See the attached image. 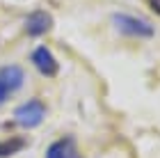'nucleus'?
Masks as SVG:
<instances>
[{
  "mask_svg": "<svg viewBox=\"0 0 160 158\" xmlns=\"http://www.w3.org/2000/svg\"><path fill=\"white\" fill-rule=\"evenodd\" d=\"M112 23H114V28H117L123 37H135V39H149V37H153V25L147 23L144 18L130 16V14H114Z\"/></svg>",
  "mask_w": 160,
  "mask_h": 158,
  "instance_id": "f257e3e1",
  "label": "nucleus"
},
{
  "mask_svg": "<svg viewBox=\"0 0 160 158\" xmlns=\"http://www.w3.org/2000/svg\"><path fill=\"white\" fill-rule=\"evenodd\" d=\"M43 117H46V105H43L39 99H30V101H25L23 105H18L16 110H14V119L25 128L39 126L43 121Z\"/></svg>",
  "mask_w": 160,
  "mask_h": 158,
  "instance_id": "f03ea898",
  "label": "nucleus"
},
{
  "mask_svg": "<svg viewBox=\"0 0 160 158\" xmlns=\"http://www.w3.org/2000/svg\"><path fill=\"white\" fill-rule=\"evenodd\" d=\"M30 60H32V64L37 67V71L41 76H46V78H53V76H57V60H55V55L48 51L46 46H37L32 51V55H30Z\"/></svg>",
  "mask_w": 160,
  "mask_h": 158,
  "instance_id": "7ed1b4c3",
  "label": "nucleus"
},
{
  "mask_svg": "<svg viewBox=\"0 0 160 158\" xmlns=\"http://www.w3.org/2000/svg\"><path fill=\"white\" fill-rule=\"evenodd\" d=\"M50 28H53V18H50V14L43 12V9L32 12L30 16L25 18V32L30 34V37H41V34H46Z\"/></svg>",
  "mask_w": 160,
  "mask_h": 158,
  "instance_id": "20e7f679",
  "label": "nucleus"
},
{
  "mask_svg": "<svg viewBox=\"0 0 160 158\" xmlns=\"http://www.w3.org/2000/svg\"><path fill=\"white\" fill-rule=\"evenodd\" d=\"M25 76H23V69L16 67V64H7V67L0 69V85H2V89L7 94H12V92H16L21 85H23Z\"/></svg>",
  "mask_w": 160,
  "mask_h": 158,
  "instance_id": "39448f33",
  "label": "nucleus"
},
{
  "mask_svg": "<svg viewBox=\"0 0 160 158\" xmlns=\"http://www.w3.org/2000/svg\"><path fill=\"white\" fill-rule=\"evenodd\" d=\"M46 158H78L76 142L71 140V138H60V140H55L53 145L48 147Z\"/></svg>",
  "mask_w": 160,
  "mask_h": 158,
  "instance_id": "423d86ee",
  "label": "nucleus"
},
{
  "mask_svg": "<svg viewBox=\"0 0 160 158\" xmlns=\"http://www.w3.org/2000/svg\"><path fill=\"white\" fill-rule=\"evenodd\" d=\"M23 147H25L23 138H7V140L0 142V158H9L14 154H18Z\"/></svg>",
  "mask_w": 160,
  "mask_h": 158,
  "instance_id": "0eeeda50",
  "label": "nucleus"
},
{
  "mask_svg": "<svg viewBox=\"0 0 160 158\" xmlns=\"http://www.w3.org/2000/svg\"><path fill=\"white\" fill-rule=\"evenodd\" d=\"M149 5H151V9L156 14H160V0H149Z\"/></svg>",
  "mask_w": 160,
  "mask_h": 158,
  "instance_id": "6e6552de",
  "label": "nucleus"
},
{
  "mask_svg": "<svg viewBox=\"0 0 160 158\" xmlns=\"http://www.w3.org/2000/svg\"><path fill=\"white\" fill-rule=\"evenodd\" d=\"M7 99H9V94H7V92L2 89V85H0V105H2V103L7 101Z\"/></svg>",
  "mask_w": 160,
  "mask_h": 158,
  "instance_id": "1a4fd4ad",
  "label": "nucleus"
}]
</instances>
